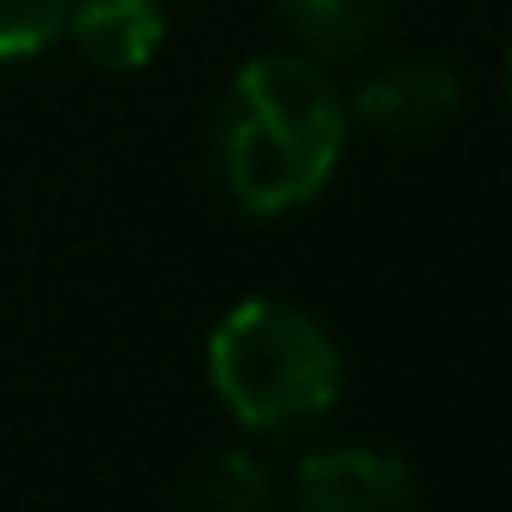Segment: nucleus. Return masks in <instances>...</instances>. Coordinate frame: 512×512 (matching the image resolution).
<instances>
[{
  "label": "nucleus",
  "instance_id": "1",
  "mask_svg": "<svg viewBox=\"0 0 512 512\" xmlns=\"http://www.w3.org/2000/svg\"><path fill=\"white\" fill-rule=\"evenodd\" d=\"M352 108L310 54H262L233 72L215 108V167L227 197L256 215L316 203L346 155Z\"/></svg>",
  "mask_w": 512,
  "mask_h": 512
},
{
  "label": "nucleus",
  "instance_id": "2",
  "mask_svg": "<svg viewBox=\"0 0 512 512\" xmlns=\"http://www.w3.org/2000/svg\"><path fill=\"white\" fill-rule=\"evenodd\" d=\"M209 387L239 429L292 435L334 411L346 358L310 310L286 298H239L209 328Z\"/></svg>",
  "mask_w": 512,
  "mask_h": 512
},
{
  "label": "nucleus",
  "instance_id": "3",
  "mask_svg": "<svg viewBox=\"0 0 512 512\" xmlns=\"http://www.w3.org/2000/svg\"><path fill=\"white\" fill-rule=\"evenodd\" d=\"M298 512H417V477L382 447H322L292 477Z\"/></svg>",
  "mask_w": 512,
  "mask_h": 512
},
{
  "label": "nucleus",
  "instance_id": "4",
  "mask_svg": "<svg viewBox=\"0 0 512 512\" xmlns=\"http://www.w3.org/2000/svg\"><path fill=\"white\" fill-rule=\"evenodd\" d=\"M459 102H465L459 72L429 54L387 60L352 90V114L382 137H429L459 114Z\"/></svg>",
  "mask_w": 512,
  "mask_h": 512
},
{
  "label": "nucleus",
  "instance_id": "5",
  "mask_svg": "<svg viewBox=\"0 0 512 512\" xmlns=\"http://www.w3.org/2000/svg\"><path fill=\"white\" fill-rule=\"evenodd\" d=\"M72 48L102 72H143L167 42L161 0H66Z\"/></svg>",
  "mask_w": 512,
  "mask_h": 512
},
{
  "label": "nucleus",
  "instance_id": "6",
  "mask_svg": "<svg viewBox=\"0 0 512 512\" xmlns=\"http://www.w3.org/2000/svg\"><path fill=\"white\" fill-rule=\"evenodd\" d=\"M280 24L292 30L298 54L310 60H352L387 24V0H274Z\"/></svg>",
  "mask_w": 512,
  "mask_h": 512
},
{
  "label": "nucleus",
  "instance_id": "7",
  "mask_svg": "<svg viewBox=\"0 0 512 512\" xmlns=\"http://www.w3.org/2000/svg\"><path fill=\"white\" fill-rule=\"evenodd\" d=\"M185 512H268L274 507V483L262 471V459L245 453V447H227L215 459L197 465V477L185 483L179 495Z\"/></svg>",
  "mask_w": 512,
  "mask_h": 512
},
{
  "label": "nucleus",
  "instance_id": "8",
  "mask_svg": "<svg viewBox=\"0 0 512 512\" xmlns=\"http://www.w3.org/2000/svg\"><path fill=\"white\" fill-rule=\"evenodd\" d=\"M66 36V0H0V66L36 60Z\"/></svg>",
  "mask_w": 512,
  "mask_h": 512
},
{
  "label": "nucleus",
  "instance_id": "9",
  "mask_svg": "<svg viewBox=\"0 0 512 512\" xmlns=\"http://www.w3.org/2000/svg\"><path fill=\"white\" fill-rule=\"evenodd\" d=\"M507 102H512V48H507Z\"/></svg>",
  "mask_w": 512,
  "mask_h": 512
}]
</instances>
